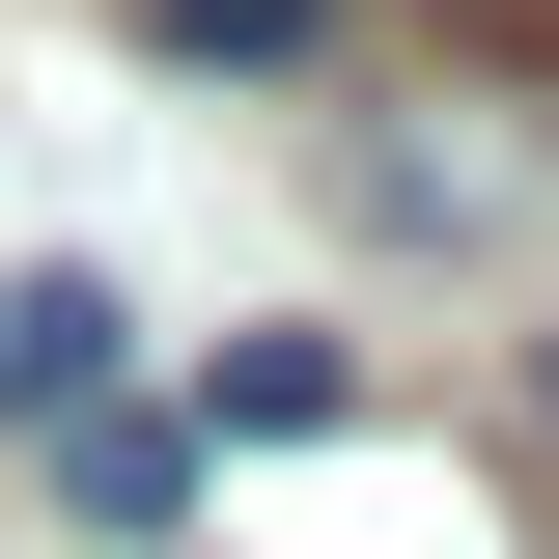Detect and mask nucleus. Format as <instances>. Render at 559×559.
Returning a JSON list of instances; mask_svg holds the SVG:
<instances>
[{
    "label": "nucleus",
    "instance_id": "f257e3e1",
    "mask_svg": "<svg viewBox=\"0 0 559 559\" xmlns=\"http://www.w3.org/2000/svg\"><path fill=\"white\" fill-rule=\"evenodd\" d=\"M112 392V280H0V419H84Z\"/></svg>",
    "mask_w": 559,
    "mask_h": 559
},
{
    "label": "nucleus",
    "instance_id": "f03ea898",
    "mask_svg": "<svg viewBox=\"0 0 559 559\" xmlns=\"http://www.w3.org/2000/svg\"><path fill=\"white\" fill-rule=\"evenodd\" d=\"M168 57H308V0H168Z\"/></svg>",
    "mask_w": 559,
    "mask_h": 559
}]
</instances>
